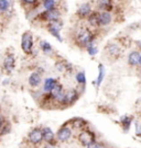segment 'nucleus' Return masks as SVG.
<instances>
[{"label":"nucleus","mask_w":141,"mask_h":148,"mask_svg":"<svg viewBox=\"0 0 141 148\" xmlns=\"http://www.w3.org/2000/svg\"><path fill=\"white\" fill-rule=\"evenodd\" d=\"M93 40H94V35L92 34V32L87 30V29H83L77 33L76 36V42L81 46H88L90 44H93Z\"/></svg>","instance_id":"f257e3e1"},{"label":"nucleus","mask_w":141,"mask_h":148,"mask_svg":"<svg viewBox=\"0 0 141 148\" xmlns=\"http://www.w3.org/2000/svg\"><path fill=\"white\" fill-rule=\"evenodd\" d=\"M21 47L22 51L26 54L32 53V47H33V40H32V34L30 32H26L22 35V41H21Z\"/></svg>","instance_id":"f03ea898"},{"label":"nucleus","mask_w":141,"mask_h":148,"mask_svg":"<svg viewBox=\"0 0 141 148\" xmlns=\"http://www.w3.org/2000/svg\"><path fill=\"white\" fill-rule=\"evenodd\" d=\"M78 140L82 145L87 147L89 144L95 142V134L93 132L88 131V130H84V131H82V132L79 133Z\"/></svg>","instance_id":"7ed1b4c3"},{"label":"nucleus","mask_w":141,"mask_h":148,"mask_svg":"<svg viewBox=\"0 0 141 148\" xmlns=\"http://www.w3.org/2000/svg\"><path fill=\"white\" fill-rule=\"evenodd\" d=\"M62 29V23L58 21V20H53L50 22L49 24V31L51 32V34H53L54 36L58 38L60 42H62V37L60 36V31Z\"/></svg>","instance_id":"20e7f679"},{"label":"nucleus","mask_w":141,"mask_h":148,"mask_svg":"<svg viewBox=\"0 0 141 148\" xmlns=\"http://www.w3.org/2000/svg\"><path fill=\"white\" fill-rule=\"evenodd\" d=\"M29 140H30V143L34 144V145L40 144L43 140V131L40 128H34L29 134Z\"/></svg>","instance_id":"39448f33"},{"label":"nucleus","mask_w":141,"mask_h":148,"mask_svg":"<svg viewBox=\"0 0 141 148\" xmlns=\"http://www.w3.org/2000/svg\"><path fill=\"white\" fill-rule=\"evenodd\" d=\"M72 136V130L71 127L68 126H63L58 130V134H56V137L60 142H66Z\"/></svg>","instance_id":"423d86ee"},{"label":"nucleus","mask_w":141,"mask_h":148,"mask_svg":"<svg viewBox=\"0 0 141 148\" xmlns=\"http://www.w3.org/2000/svg\"><path fill=\"white\" fill-rule=\"evenodd\" d=\"M77 99H78V93L75 90H68L65 92V98H64L63 104H66V106L73 104Z\"/></svg>","instance_id":"0eeeda50"},{"label":"nucleus","mask_w":141,"mask_h":148,"mask_svg":"<svg viewBox=\"0 0 141 148\" xmlns=\"http://www.w3.org/2000/svg\"><path fill=\"white\" fill-rule=\"evenodd\" d=\"M42 131H43V140L47 144H51L53 145V140H54V133L53 131L50 128V127H44V128H42Z\"/></svg>","instance_id":"6e6552de"},{"label":"nucleus","mask_w":141,"mask_h":148,"mask_svg":"<svg viewBox=\"0 0 141 148\" xmlns=\"http://www.w3.org/2000/svg\"><path fill=\"white\" fill-rule=\"evenodd\" d=\"M43 19L45 20H50V21H53V20H58V16H60V12L55 9H52V10H47L43 14Z\"/></svg>","instance_id":"1a4fd4ad"},{"label":"nucleus","mask_w":141,"mask_h":148,"mask_svg":"<svg viewBox=\"0 0 141 148\" xmlns=\"http://www.w3.org/2000/svg\"><path fill=\"white\" fill-rule=\"evenodd\" d=\"M3 67H5L7 73H11L13 70V68H15V57H13V55H9V56L6 57L5 62H3Z\"/></svg>","instance_id":"9d476101"},{"label":"nucleus","mask_w":141,"mask_h":148,"mask_svg":"<svg viewBox=\"0 0 141 148\" xmlns=\"http://www.w3.org/2000/svg\"><path fill=\"white\" fill-rule=\"evenodd\" d=\"M139 62H140V53L137 52V51H133L129 54L128 56V63L130 66H137L139 65Z\"/></svg>","instance_id":"9b49d317"},{"label":"nucleus","mask_w":141,"mask_h":148,"mask_svg":"<svg viewBox=\"0 0 141 148\" xmlns=\"http://www.w3.org/2000/svg\"><path fill=\"white\" fill-rule=\"evenodd\" d=\"M58 84V82L56 79H54V78H47V79L44 80V85H43L44 92H50Z\"/></svg>","instance_id":"f8f14e48"},{"label":"nucleus","mask_w":141,"mask_h":148,"mask_svg":"<svg viewBox=\"0 0 141 148\" xmlns=\"http://www.w3.org/2000/svg\"><path fill=\"white\" fill-rule=\"evenodd\" d=\"M40 84H41V75L38 71L32 73L31 76L29 77V85L31 87H38Z\"/></svg>","instance_id":"ddd939ff"},{"label":"nucleus","mask_w":141,"mask_h":148,"mask_svg":"<svg viewBox=\"0 0 141 148\" xmlns=\"http://www.w3.org/2000/svg\"><path fill=\"white\" fill-rule=\"evenodd\" d=\"M88 22L92 27H99L100 25V13L93 12L88 16Z\"/></svg>","instance_id":"4468645a"},{"label":"nucleus","mask_w":141,"mask_h":148,"mask_svg":"<svg viewBox=\"0 0 141 148\" xmlns=\"http://www.w3.org/2000/svg\"><path fill=\"white\" fill-rule=\"evenodd\" d=\"M92 13V10H90V5L88 3H84L79 7L78 11H77V14L82 18H86V16H89V14Z\"/></svg>","instance_id":"2eb2a0df"},{"label":"nucleus","mask_w":141,"mask_h":148,"mask_svg":"<svg viewBox=\"0 0 141 148\" xmlns=\"http://www.w3.org/2000/svg\"><path fill=\"white\" fill-rule=\"evenodd\" d=\"M111 18L113 16L108 11H103L100 13V25H108L113 20Z\"/></svg>","instance_id":"dca6fc26"},{"label":"nucleus","mask_w":141,"mask_h":148,"mask_svg":"<svg viewBox=\"0 0 141 148\" xmlns=\"http://www.w3.org/2000/svg\"><path fill=\"white\" fill-rule=\"evenodd\" d=\"M106 49L110 56H118L120 54V48L117 44H109Z\"/></svg>","instance_id":"f3484780"},{"label":"nucleus","mask_w":141,"mask_h":148,"mask_svg":"<svg viewBox=\"0 0 141 148\" xmlns=\"http://www.w3.org/2000/svg\"><path fill=\"white\" fill-rule=\"evenodd\" d=\"M131 121H132V117L128 116V115H125V116H122L120 119L121 126H122V128H124V131H125V132L129 131V128H130Z\"/></svg>","instance_id":"a211bd4d"},{"label":"nucleus","mask_w":141,"mask_h":148,"mask_svg":"<svg viewBox=\"0 0 141 148\" xmlns=\"http://www.w3.org/2000/svg\"><path fill=\"white\" fill-rule=\"evenodd\" d=\"M62 92H63V86H61L60 84H58V85L55 86V87H54V88L49 92V93H50L49 97H51L52 99H56V98H58V95H61Z\"/></svg>","instance_id":"6ab92c4d"},{"label":"nucleus","mask_w":141,"mask_h":148,"mask_svg":"<svg viewBox=\"0 0 141 148\" xmlns=\"http://www.w3.org/2000/svg\"><path fill=\"white\" fill-rule=\"evenodd\" d=\"M98 8L103 11H108L109 12L111 9H113V5H111V2L110 0H99L98 2Z\"/></svg>","instance_id":"aec40b11"},{"label":"nucleus","mask_w":141,"mask_h":148,"mask_svg":"<svg viewBox=\"0 0 141 148\" xmlns=\"http://www.w3.org/2000/svg\"><path fill=\"white\" fill-rule=\"evenodd\" d=\"M98 68H99V74H98V77H97L96 81L94 82L95 85H96V87H99L100 84H101V81H103V79H104V77H105L104 66H103V65H99V66H98Z\"/></svg>","instance_id":"412c9836"},{"label":"nucleus","mask_w":141,"mask_h":148,"mask_svg":"<svg viewBox=\"0 0 141 148\" xmlns=\"http://www.w3.org/2000/svg\"><path fill=\"white\" fill-rule=\"evenodd\" d=\"M40 45H41L42 51H43V52H44L45 54L52 53L53 48H52V46H51V44H50L49 42H47V41H41Z\"/></svg>","instance_id":"4be33fe9"},{"label":"nucleus","mask_w":141,"mask_h":148,"mask_svg":"<svg viewBox=\"0 0 141 148\" xmlns=\"http://www.w3.org/2000/svg\"><path fill=\"white\" fill-rule=\"evenodd\" d=\"M76 81L78 82L79 85H85V82H86V76L84 74L83 71H81L78 74L76 75Z\"/></svg>","instance_id":"5701e85b"},{"label":"nucleus","mask_w":141,"mask_h":148,"mask_svg":"<svg viewBox=\"0 0 141 148\" xmlns=\"http://www.w3.org/2000/svg\"><path fill=\"white\" fill-rule=\"evenodd\" d=\"M43 5L47 10H52L54 9V5H55V0H45L43 2Z\"/></svg>","instance_id":"b1692460"},{"label":"nucleus","mask_w":141,"mask_h":148,"mask_svg":"<svg viewBox=\"0 0 141 148\" xmlns=\"http://www.w3.org/2000/svg\"><path fill=\"white\" fill-rule=\"evenodd\" d=\"M10 7L9 0H0V11H7Z\"/></svg>","instance_id":"393cba45"},{"label":"nucleus","mask_w":141,"mask_h":148,"mask_svg":"<svg viewBox=\"0 0 141 148\" xmlns=\"http://www.w3.org/2000/svg\"><path fill=\"white\" fill-rule=\"evenodd\" d=\"M73 126L75 127H79V128H82V127H84V125L86 124V122L84 121V120H82V119H75V120H73Z\"/></svg>","instance_id":"a878e982"},{"label":"nucleus","mask_w":141,"mask_h":148,"mask_svg":"<svg viewBox=\"0 0 141 148\" xmlns=\"http://www.w3.org/2000/svg\"><path fill=\"white\" fill-rule=\"evenodd\" d=\"M87 52H88L89 55L94 56V55H96V54L98 53V48L95 47L94 43H93V44H90V45H88V46H87Z\"/></svg>","instance_id":"bb28decb"},{"label":"nucleus","mask_w":141,"mask_h":148,"mask_svg":"<svg viewBox=\"0 0 141 148\" xmlns=\"http://www.w3.org/2000/svg\"><path fill=\"white\" fill-rule=\"evenodd\" d=\"M55 67H56L58 71H64V70H66L68 66L65 63H63V62H58V63L55 64Z\"/></svg>","instance_id":"cd10ccee"},{"label":"nucleus","mask_w":141,"mask_h":148,"mask_svg":"<svg viewBox=\"0 0 141 148\" xmlns=\"http://www.w3.org/2000/svg\"><path fill=\"white\" fill-rule=\"evenodd\" d=\"M87 148H106V147H105L104 145L97 143V142H94V143L89 144L88 146H87Z\"/></svg>","instance_id":"c85d7f7f"},{"label":"nucleus","mask_w":141,"mask_h":148,"mask_svg":"<svg viewBox=\"0 0 141 148\" xmlns=\"http://www.w3.org/2000/svg\"><path fill=\"white\" fill-rule=\"evenodd\" d=\"M24 2H26V3H30V5H32V3H35V1L37 0H23Z\"/></svg>","instance_id":"c756f323"},{"label":"nucleus","mask_w":141,"mask_h":148,"mask_svg":"<svg viewBox=\"0 0 141 148\" xmlns=\"http://www.w3.org/2000/svg\"><path fill=\"white\" fill-rule=\"evenodd\" d=\"M2 126H3V120H2V117L0 116V130L2 128Z\"/></svg>","instance_id":"7c9ffc66"},{"label":"nucleus","mask_w":141,"mask_h":148,"mask_svg":"<svg viewBox=\"0 0 141 148\" xmlns=\"http://www.w3.org/2000/svg\"><path fill=\"white\" fill-rule=\"evenodd\" d=\"M139 65L141 66V54H140V62H139Z\"/></svg>","instance_id":"2f4dec72"},{"label":"nucleus","mask_w":141,"mask_h":148,"mask_svg":"<svg viewBox=\"0 0 141 148\" xmlns=\"http://www.w3.org/2000/svg\"><path fill=\"white\" fill-rule=\"evenodd\" d=\"M42 1H43V2H44V1H45V0H42Z\"/></svg>","instance_id":"473e14b6"}]
</instances>
